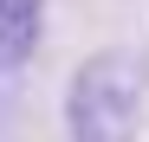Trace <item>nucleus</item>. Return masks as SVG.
Instances as JSON below:
<instances>
[{"label":"nucleus","mask_w":149,"mask_h":142,"mask_svg":"<svg viewBox=\"0 0 149 142\" xmlns=\"http://www.w3.org/2000/svg\"><path fill=\"white\" fill-rule=\"evenodd\" d=\"M45 39V0H0V78L33 65Z\"/></svg>","instance_id":"nucleus-2"},{"label":"nucleus","mask_w":149,"mask_h":142,"mask_svg":"<svg viewBox=\"0 0 149 142\" xmlns=\"http://www.w3.org/2000/svg\"><path fill=\"white\" fill-rule=\"evenodd\" d=\"M149 110V65L130 45H104V52L78 58L65 84V136L71 142H136Z\"/></svg>","instance_id":"nucleus-1"}]
</instances>
